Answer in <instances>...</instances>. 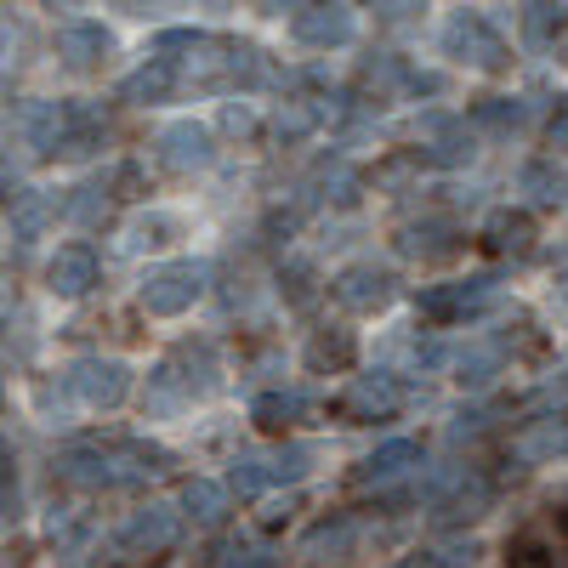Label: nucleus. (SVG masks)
<instances>
[{"instance_id": "obj_1", "label": "nucleus", "mask_w": 568, "mask_h": 568, "mask_svg": "<svg viewBox=\"0 0 568 568\" xmlns=\"http://www.w3.org/2000/svg\"><path fill=\"white\" fill-rule=\"evenodd\" d=\"M165 449L160 444H74L58 455V478L74 489H120V484H142L165 471Z\"/></svg>"}, {"instance_id": "obj_16", "label": "nucleus", "mask_w": 568, "mask_h": 568, "mask_svg": "<svg viewBox=\"0 0 568 568\" xmlns=\"http://www.w3.org/2000/svg\"><path fill=\"white\" fill-rule=\"evenodd\" d=\"M409 471H420V444H415V438H387V444L375 449V455H364V460H358V471H353V478L382 489V484H398V478H409Z\"/></svg>"}, {"instance_id": "obj_34", "label": "nucleus", "mask_w": 568, "mask_h": 568, "mask_svg": "<svg viewBox=\"0 0 568 568\" xmlns=\"http://www.w3.org/2000/svg\"><path fill=\"white\" fill-rule=\"evenodd\" d=\"M227 568H278V557L262 551V546H233L227 551Z\"/></svg>"}, {"instance_id": "obj_14", "label": "nucleus", "mask_w": 568, "mask_h": 568, "mask_svg": "<svg viewBox=\"0 0 568 568\" xmlns=\"http://www.w3.org/2000/svg\"><path fill=\"white\" fill-rule=\"evenodd\" d=\"M91 284H98V256H91V245H63L52 262H45V291L63 296V302L85 296Z\"/></svg>"}, {"instance_id": "obj_2", "label": "nucleus", "mask_w": 568, "mask_h": 568, "mask_svg": "<svg viewBox=\"0 0 568 568\" xmlns=\"http://www.w3.org/2000/svg\"><path fill=\"white\" fill-rule=\"evenodd\" d=\"M318 449L313 444H278L273 455H240L233 460V478L227 489H240V495H267L278 484H302L307 471H313Z\"/></svg>"}, {"instance_id": "obj_26", "label": "nucleus", "mask_w": 568, "mask_h": 568, "mask_svg": "<svg viewBox=\"0 0 568 568\" xmlns=\"http://www.w3.org/2000/svg\"><path fill=\"white\" fill-rule=\"evenodd\" d=\"M524 34L529 45H540V52H568V12L562 7H524Z\"/></svg>"}, {"instance_id": "obj_11", "label": "nucleus", "mask_w": 568, "mask_h": 568, "mask_svg": "<svg viewBox=\"0 0 568 568\" xmlns=\"http://www.w3.org/2000/svg\"><path fill=\"white\" fill-rule=\"evenodd\" d=\"M291 34H296L302 45H318V52H329V45H347V40L358 34V12H353V7H296Z\"/></svg>"}, {"instance_id": "obj_31", "label": "nucleus", "mask_w": 568, "mask_h": 568, "mask_svg": "<svg viewBox=\"0 0 568 568\" xmlns=\"http://www.w3.org/2000/svg\"><path fill=\"white\" fill-rule=\"evenodd\" d=\"M433 131H438V142H433V149H420L426 165H466V160H471V136L449 131L444 120H433Z\"/></svg>"}, {"instance_id": "obj_36", "label": "nucleus", "mask_w": 568, "mask_h": 568, "mask_svg": "<svg viewBox=\"0 0 568 568\" xmlns=\"http://www.w3.org/2000/svg\"><path fill=\"white\" fill-rule=\"evenodd\" d=\"M438 562H444V568H471V562H478V546H471V540H449V546L438 551Z\"/></svg>"}, {"instance_id": "obj_29", "label": "nucleus", "mask_w": 568, "mask_h": 568, "mask_svg": "<svg viewBox=\"0 0 568 568\" xmlns=\"http://www.w3.org/2000/svg\"><path fill=\"white\" fill-rule=\"evenodd\" d=\"M194 524H222L227 517V489L211 484V478H194V484H182V500H176Z\"/></svg>"}, {"instance_id": "obj_17", "label": "nucleus", "mask_w": 568, "mask_h": 568, "mask_svg": "<svg viewBox=\"0 0 568 568\" xmlns=\"http://www.w3.org/2000/svg\"><path fill=\"white\" fill-rule=\"evenodd\" d=\"M353 546H358V524L353 517H324V524H313L307 535H302V562H347L353 557Z\"/></svg>"}, {"instance_id": "obj_10", "label": "nucleus", "mask_w": 568, "mask_h": 568, "mask_svg": "<svg viewBox=\"0 0 568 568\" xmlns=\"http://www.w3.org/2000/svg\"><path fill=\"white\" fill-rule=\"evenodd\" d=\"M329 296H336L347 313H375L393 302V273L375 262H347L336 278H329Z\"/></svg>"}, {"instance_id": "obj_33", "label": "nucleus", "mask_w": 568, "mask_h": 568, "mask_svg": "<svg viewBox=\"0 0 568 568\" xmlns=\"http://www.w3.org/2000/svg\"><path fill=\"white\" fill-rule=\"evenodd\" d=\"M69 216H74L80 227H98V222L109 216V187H103V182H85V187H74Z\"/></svg>"}, {"instance_id": "obj_7", "label": "nucleus", "mask_w": 568, "mask_h": 568, "mask_svg": "<svg viewBox=\"0 0 568 568\" xmlns=\"http://www.w3.org/2000/svg\"><path fill=\"white\" fill-rule=\"evenodd\" d=\"M176 529H182V517H176V506H136L125 524H120V535H114V546L125 551V557H160V551H171L176 546Z\"/></svg>"}, {"instance_id": "obj_32", "label": "nucleus", "mask_w": 568, "mask_h": 568, "mask_svg": "<svg viewBox=\"0 0 568 568\" xmlns=\"http://www.w3.org/2000/svg\"><path fill=\"white\" fill-rule=\"evenodd\" d=\"M524 120H529L524 98H489V103H478V125H489V131H524Z\"/></svg>"}, {"instance_id": "obj_19", "label": "nucleus", "mask_w": 568, "mask_h": 568, "mask_svg": "<svg viewBox=\"0 0 568 568\" xmlns=\"http://www.w3.org/2000/svg\"><path fill=\"white\" fill-rule=\"evenodd\" d=\"M444 364L455 369L460 387H489L500 375V364H506V347L500 342H466V347H449Z\"/></svg>"}, {"instance_id": "obj_13", "label": "nucleus", "mask_w": 568, "mask_h": 568, "mask_svg": "<svg viewBox=\"0 0 568 568\" xmlns=\"http://www.w3.org/2000/svg\"><path fill=\"white\" fill-rule=\"evenodd\" d=\"M393 409H398V382H393V375H353V387L342 393V415L353 426L387 420Z\"/></svg>"}, {"instance_id": "obj_27", "label": "nucleus", "mask_w": 568, "mask_h": 568, "mask_svg": "<svg viewBox=\"0 0 568 568\" xmlns=\"http://www.w3.org/2000/svg\"><path fill=\"white\" fill-rule=\"evenodd\" d=\"M449 240H455V227L444 216H426V222H404L398 227V251H409V256H438V251H449Z\"/></svg>"}, {"instance_id": "obj_12", "label": "nucleus", "mask_w": 568, "mask_h": 568, "mask_svg": "<svg viewBox=\"0 0 568 568\" xmlns=\"http://www.w3.org/2000/svg\"><path fill=\"white\" fill-rule=\"evenodd\" d=\"M18 131L34 154H63L69 149V131H74V114L58 109V103H23L18 114Z\"/></svg>"}, {"instance_id": "obj_37", "label": "nucleus", "mask_w": 568, "mask_h": 568, "mask_svg": "<svg viewBox=\"0 0 568 568\" xmlns=\"http://www.w3.org/2000/svg\"><path fill=\"white\" fill-rule=\"evenodd\" d=\"M546 142H551L557 154H568V103H562V109L546 120Z\"/></svg>"}, {"instance_id": "obj_39", "label": "nucleus", "mask_w": 568, "mask_h": 568, "mask_svg": "<svg viewBox=\"0 0 568 568\" xmlns=\"http://www.w3.org/2000/svg\"><path fill=\"white\" fill-rule=\"evenodd\" d=\"M562 524H568V495H562Z\"/></svg>"}, {"instance_id": "obj_3", "label": "nucleus", "mask_w": 568, "mask_h": 568, "mask_svg": "<svg viewBox=\"0 0 568 568\" xmlns=\"http://www.w3.org/2000/svg\"><path fill=\"white\" fill-rule=\"evenodd\" d=\"M438 45H444V58H455V63H466V69H478V74H500V69L511 63L506 40H500L478 12H455V18L438 29Z\"/></svg>"}, {"instance_id": "obj_25", "label": "nucleus", "mask_w": 568, "mask_h": 568, "mask_svg": "<svg viewBox=\"0 0 568 568\" xmlns=\"http://www.w3.org/2000/svg\"><path fill=\"white\" fill-rule=\"evenodd\" d=\"M353 353H358V342H353V329H342V324L313 329V342H307V364L313 369H347Z\"/></svg>"}, {"instance_id": "obj_38", "label": "nucleus", "mask_w": 568, "mask_h": 568, "mask_svg": "<svg viewBox=\"0 0 568 568\" xmlns=\"http://www.w3.org/2000/svg\"><path fill=\"white\" fill-rule=\"evenodd\" d=\"M393 568H444V562H438V551H415V557H404Z\"/></svg>"}, {"instance_id": "obj_5", "label": "nucleus", "mask_w": 568, "mask_h": 568, "mask_svg": "<svg viewBox=\"0 0 568 568\" xmlns=\"http://www.w3.org/2000/svg\"><path fill=\"white\" fill-rule=\"evenodd\" d=\"M420 495L433 500V511L444 517V524H478V517L495 506V489H489V478H478V471H466V466H449V471H438V478L426 484Z\"/></svg>"}, {"instance_id": "obj_8", "label": "nucleus", "mask_w": 568, "mask_h": 568, "mask_svg": "<svg viewBox=\"0 0 568 568\" xmlns=\"http://www.w3.org/2000/svg\"><path fill=\"white\" fill-rule=\"evenodd\" d=\"M154 160H160L165 171H176V176H194V171H205V165L216 160V149H211V131H205L200 120H171V125L154 136Z\"/></svg>"}, {"instance_id": "obj_22", "label": "nucleus", "mask_w": 568, "mask_h": 568, "mask_svg": "<svg viewBox=\"0 0 568 568\" xmlns=\"http://www.w3.org/2000/svg\"><path fill=\"white\" fill-rule=\"evenodd\" d=\"M517 194H524L535 211H557L568 200V182H562L557 160H529L524 171H517Z\"/></svg>"}, {"instance_id": "obj_30", "label": "nucleus", "mask_w": 568, "mask_h": 568, "mask_svg": "<svg viewBox=\"0 0 568 568\" xmlns=\"http://www.w3.org/2000/svg\"><path fill=\"white\" fill-rule=\"evenodd\" d=\"M171 233H176V222L171 216H136L131 227H125V256H142V251H154V245H165L171 240Z\"/></svg>"}, {"instance_id": "obj_18", "label": "nucleus", "mask_w": 568, "mask_h": 568, "mask_svg": "<svg viewBox=\"0 0 568 568\" xmlns=\"http://www.w3.org/2000/svg\"><path fill=\"white\" fill-rule=\"evenodd\" d=\"M484 251H495V256H529V251H535V216H529V211H511V205L489 211V222H484Z\"/></svg>"}, {"instance_id": "obj_9", "label": "nucleus", "mask_w": 568, "mask_h": 568, "mask_svg": "<svg viewBox=\"0 0 568 568\" xmlns=\"http://www.w3.org/2000/svg\"><path fill=\"white\" fill-rule=\"evenodd\" d=\"M500 302V278L478 273V278H455V284H438V291H420V313L426 318H466V313H484Z\"/></svg>"}, {"instance_id": "obj_35", "label": "nucleus", "mask_w": 568, "mask_h": 568, "mask_svg": "<svg viewBox=\"0 0 568 568\" xmlns=\"http://www.w3.org/2000/svg\"><path fill=\"white\" fill-rule=\"evenodd\" d=\"M222 131H233V136H251V131H256L251 103H227V109H222Z\"/></svg>"}, {"instance_id": "obj_6", "label": "nucleus", "mask_w": 568, "mask_h": 568, "mask_svg": "<svg viewBox=\"0 0 568 568\" xmlns=\"http://www.w3.org/2000/svg\"><path fill=\"white\" fill-rule=\"evenodd\" d=\"M69 393L85 404V409H120L125 393H131V369L120 358H103V353H91V358H74L69 364Z\"/></svg>"}, {"instance_id": "obj_4", "label": "nucleus", "mask_w": 568, "mask_h": 568, "mask_svg": "<svg viewBox=\"0 0 568 568\" xmlns=\"http://www.w3.org/2000/svg\"><path fill=\"white\" fill-rule=\"evenodd\" d=\"M205 296V267L200 262H165V267H149V278L136 284V302L142 313H154V318H176L187 313Z\"/></svg>"}, {"instance_id": "obj_28", "label": "nucleus", "mask_w": 568, "mask_h": 568, "mask_svg": "<svg viewBox=\"0 0 568 568\" xmlns=\"http://www.w3.org/2000/svg\"><path fill=\"white\" fill-rule=\"evenodd\" d=\"M318 125H324V109L313 98H291V103H278V114H273L278 142H307Z\"/></svg>"}, {"instance_id": "obj_15", "label": "nucleus", "mask_w": 568, "mask_h": 568, "mask_svg": "<svg viewBox=\"0 0 568 568\" xmlns=\"http://www.w3.org/2000/svg\"><path fill=\"white\" fill-rule=\"evenodd\" d=\"M58 52H63L69 69H98V63L114 52V34H109L103 23H91V18H69V23L58 29Z\"/></svg>"}, {"instance_id": "obj_20", "label": "nucleus", "mask_w": 568, "mask_h": 568, "mask_svg": "<svg viewBox=\"0 0 568 568\" xmlns=\"http://www.w3.org/2000/svg\"><path fill=\"white\" fill-rule=\"evenodd\" d=\"M52 216H58V200L40 194V187H29V194H12V205H7V227H12L18 245H34L40 233L52 227Z\"/></svg>"}, {"instance_id": "obj_21", "label": "nucleus", "mask_w": 568, "mask_h": 568, "mask_svg": "<svg viewBox=\"0 0 568 568\" xmlns=\"http://www.w3.org/2000/svg\"><path fill=\"white\" fill-rule=\"evenodd\" d=\"M562 449H568V420H535L529 433L511 438L506 460H511V466H540V460H551V455H562Z\"/></svg>"}, {"instance_id": "obj_23", "label": "nucleus", "mask_w": 568, "mask_h": 568, "mask_svg": "<svg viewBox=\"0 0 568 568\" xmlns=\"http://www.w3.org/2000/svg\"><path fill=\"white\" fill-rule=\"evenodd\" d=\"M307 415H313V398L307 393H262L251 404V420L262 426V433H291V426L307 420Z\"/></svg>"}, {"instance_id": "obj_24", "label": "nucleus", "mask_w": 568, "mask_h": 568, "mask_svg": "<svg viewBox=\"0 0 568 568\" xmlns=\"http://www.w3.org/2000/svg\"><path fill=\"white\" fill-rule=\"evenodd\" d=\"M171 91H176V69H171L165 58H154V63H142L136 74H125L120 98H125V103H165Z\"/></svg>"}]
</instances>
